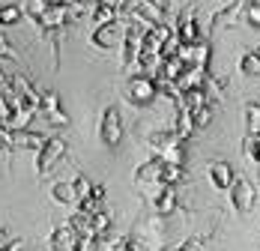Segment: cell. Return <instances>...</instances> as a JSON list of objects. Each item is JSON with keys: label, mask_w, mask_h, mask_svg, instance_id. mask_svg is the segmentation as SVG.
Here are the masks:
<instances>
[{"label": "cell", "mask_w": 260, "mask_h": 251, "mask_svg": "<svg viewBox=\"0 0 260 251\" xmlns=\"http://www.w3.org/2000/svg\"><path fill=\"white\" fill-rule=\"evenodd\" d=\"M66 155V141L63 138H48L42 144V150L36 152V174L39 176H48L54 171V165Z\"/></svg>", "instance_id": "6da1fadb"}, {"label": "cell", "mask_w": 260, "mask_h": 251, "mask_svg": "<svg viewBox=\"0 0 260 251\" xmlns=\"http://www.w3.org/2000/svg\"><path fill=\"white\" fill-rule=\"evenodd\" d=\"M123 39H126V18H117V21H111V24H102L93 30V45L96 48H123Z\"/></svg>", "instance_id": "7a4b0ae2"}, {"label": "cell", "mask_w": 260, "mask_h": 251, "mask_svg": "<svg viewBox=\"0 0 260 251\" xmlns=\"http://www.w3.org/2000/svg\"><path fill=\"white\" fill-rule=\"evenodd\" d=\"M99 138H102L108 147H120L123 141V117H120V108H105L102 114V125H99Z\"/></svg>", "instance_id": "3957f363"}, {"label": "cell", "mask_w": 260, "mask_h": 251, "mask_svg": "<svg viewBox=\"0 0 260 251\" xmlns=\"http://www.w3.org/2000/svg\"><path fill=\"white\" fill-rule=\"evenodd\" d=\"M231 192V203H234V209L236 212H251L254 209V203H257V192H254V185L248 182V179H242V176H236L234 179V185L228 189Z\"/></svg>", "instance_id": "277c9868"}, {"label": "cell", "mask_w": 260, "mask_h": 251, "mask_svg": "<svg viewBox=\"0 0 260 251\" xmlns=\"http://www.w3.org/2000/svg\"><path fill=\"white\" fill-rule=\"evenodd\" d=\"M177 39H180L182 45H194V42H201V33H198V9L194 6H185L180 12V18H177Z\"/></svg>", "instance_id": "5b68a950"}, {"label": "cell", "mask_w": 260, "mask_h": 251, "mask_svg": "<svg viewBox=\"0 0 260 251\" xmlns=\"http://www.w3.org/2000/svg\"><path fill=\"white\" fill-rule=\"evenodd\" d=\"M156 90H158V84L150 75H132L129 78V99L135 105H150V102L156 99Z\"/></svg>", "instance_id": "8992f818"}, {"label": "cell", "mask_w": 260, "mask_h": 251, "mask_svg": "<svg viewBox=\"0 0 260 251\" xmlns=\"http://www.w3.org/2000/svg\"><path fill=\"white\" fill-rule=\"evenodd\" d=\"M75 239H78V233L69 227V222L66 225H57L48 233V248L51 251H72L75 248Z\"/></svg>", "instance_id": "52a82bcc"}, {"label": "cell", "mask_w": 260, "mask_h": 251, "mask_svg": "<svg viewBox=\"0 0 260 251\" xmlns=\"http://www.w3.org/2000/svg\"><path fill=\"white\" fill-rule=\"evenodd\" d=\"M234 179H236V171L228 162H212V165H209V182H212L218 192H228V189L234 185Z\"/></svg>", "instance_id": "ba28073f"}, {"label": "cell", "mask_w": 260, "mask_h": 251, "mask_svg": "<svg viewBox=\"0 0 260 251\" xmlns=\"http://www.w3.org/2000/svg\"><path fill=\"white\" fill-rule=\"evenodd\" d=\"M153 209L156 215H171L177 209V185H158V192L153 195Z\"/></svg>", "instance_id": "9c48e42d"}, {"label": "cell", "mask_w": 260, "mask_h": 251, "mask_svg": "<svg viewBox=\"0 0 260 251\" xmlns=\"http://www.w3.org/2000/svg\"><path fill=\"white\" fill-rule=\"evenodd\" d=\"M39 111H45L48 114V120L54 125H69V117L63 114V108H60V96L48 90V93H42V105H39Z\"/></svg>", "instance_id": "30bf717a"}, {"label": "cell", "mask_w": 260, "mask_h": 251, "mask_svg": "<svg viewBox=\"0 0 260 251\" xmlns=\"http://www.w3.org/2000/svg\"><path fill=\"white\" fill-rule=\"evenodd\" d=\"M204 81H207V69H198V66H182L180 78L174 81L177 84V90H191V87H204Z\"/></svg>", "instance_id": "8fae6325"}, {"label": "cell", "mask_w": 260, "mask_h": 251, "mask_svg": "<svg viewBox=\"0 0 260 251\" xmlns=\"http://www.w3.org/2000/svg\"><path fill=\"white\" fill-rule=\"evenodd\" d=\"M177 105H180V108H185L188 114H194L198 108L209 105L207 90H204V87H191V90H182V93H180V102H177Z\"/></svg>", "instance_id": "7c38bea8"}, {"label": "cell", "mask_w": 260, "mask_h": 251, "mask_svg": "<svg viewBox=\"0 0 260 251\" xmlns=\"http://www.w3.org/2000/svg\"><path fill=\"white\" fill-rule=\"evenodd\" d=\"M156 155L161 159V162H168V165H185V147H182V141L177 138V135H174Z\"/></svg>", "instance_id": "4fadbf2b"}, {"label": "cell", "mask_w": 260, "mask_h": 251, "mask_svg": "<svg viewBox=\"0 0 260 251\" xmlns=\"http://www.w3.org/2000/svg\"><path fill=\"white\" fill-rule=\"evenodd\" d=\"M182 179H185V171H182V165H168V162H161V168H158V176H156L158 185H180Z\"/></svg>", "instance_id": "5bb4252c"}, {"label": "cell", "mask_w": 260, "mask_h": 251, "mask_svg": "<svg viewBox=\"0 0 260 251\" xmlns=\"http://www.w3.org/2000/svg\"><path fill=\"white\" fill-rule=\"evenodd\" d=\"M158 168H161V159H158V155L147 159L144 165H138V171H135V182H138V185H144V182H156Z\"/></svg>", "instance_id": "9a60e30c"}, {"label": "cell", "mask_w": 260, "mask_h": 251, "mask_svg": "<svg viewBox=\"0 0 260 251\" xmlns=\"http://www.w3.org/2000/svg\"><path fill=\"white\" fill-rule=\"evenodd\" d=\"M51 198L57 203H63V206H78V195H75V189H72V182H54L51 185Z\"/></svg>", "instance_id": "2e32d148"}, {"label": "cell", "mask_w": 260, "mask_h": 251, "mask_svg": "<svg viewBox=\"0 0 260 251\" xmlns=\"http://www.w3.org/2000/svg\"><path fill=\"white\" fill-rule=\"evenodd\" d=\"M180 141H188L191 135H194V120H191V114L185 111V108H180L177 111V120H174V129H171Z\"/></svg>", "instance_id": "e0dca14e"}, {"label": "cell", "mask_w": 260, "mask_h": 251, "mask_svg": "<svg viewBox=\"0 0 260 251\" xmlns=\"http://www.w3.org/2000/svg\"><path fill=\"white\" fill-rule=\"evenodd\" d=\"M117 18H120L117 6H105V3H96V6H93V24L96 27L111 24V21H117Z\"/></svg>", "instance_id": "ac0fdd59"}, {"label": "cell", "mask_w": 260, "mask_h": 251, "mask_svg": "<svg viewBox=\"0 0 260 251\" xmlns=\"http://www.w3.org/2000/svg\"><path fill=\"white\" fill-rule=\"evenodd\" d=\"M239 72H242V75H260V54L254 48L245 51V54L239 57Z\"/></svg>", "instance_id": "d6986e66"}, {"label": "cell", "mask_w": 260, "mask_h": 251, "mask_svg": "<svg viewBox=\"0 0 260 251\" xmlns=\"http://www.w3.org/2000/svg\"><path fill=\"white\" fill-rule=\"evenodd\" d=\"M111 225H114V218H111V212H108V209H99V212H93V215H90L93 236H102V233H108V230H111Z\"/></svg>", "instance_id": "ffe728a7"}, {"label": "cell", "mask_w": 260, "mask_h": 251, "mask_svg": "<svg viewBox=\"0 0 260 251\" xmlns=\"http://www.w3.org/2000/svg\"><path fill=\"white\" fill-rule=\"evenodd\" d=\"M21 15H24V9L18 6V3H6V6H0V27H12L21 21Z\"/></svg>", "instance_id": "44dd1931"}, {"label": "cell", "mask_w": 260, "mask_h": 251, "mask_svg": "<svg viewBox=\"0 0 260 251\" xmlns=\"http://www.w3.org/2000/svg\"><path fill=\"white\" fill-rule=\"evenodd\" d=\"M45 141H48V138H45V135H36V132H21V135H18V138H15V144H18V147H24V150H42V144H45Z\"/></svg>", "instance_id": "7402d4cb"}, {"label": "cell", "mask_w": 260, "mask_h": 251, "mask_svg": "<svg viewBox=\"0 0 260 251\" xmlns=\"http://www.w3.org/2000/svg\"><path fill=\"white\" fill-rule=\"evenodd\" d=\"M242 155H245L251 165H260V138L245 135V138H242Z\"/></svg>", "instance_id": "603a6c76"}, {"label": "cell", "mask_w": 260, "mask_h": 251, "mask_svg": "<svg viewBox=\"0 0 260 251\" xmlns=\"http://www.w3.org/2000/svg\"><path fill=\"white\" fill-rule=\"evenodd\" d=\"M123 239H126V236H114V233L108 230L102 236H96V251H120L123 248Z\"/></svg>", "instance_id": "cb8c5ba5"}, {"label": "cell", "mask_w": 260, "mask_h": 251, "mask_svg": "<svg viewBox=\"0 0 260 251\" xmlns=\"http://www.w3.org/2000/svg\"><path fill=\"white\" fill-rule=\"evenodd\" d=\"M45 12H48V3H45V0H27L24 3V15L33 18V24H42Z\"/></svg>", "instance_id": "d4e9b609"}, {"label": "cell", "mask_w": 260, "mask_h": 251, "mask_svg": "<svg viewBox=\"0 0 260 251\" xmlns=\"http://www.w3.org/2000/svg\"><path fill=\"white\" fill-rule=\"evenodd\" d=\"M245 120H248V135L260 138V105L257 102H251V105L245 108Z\"/></svg>", "instance_id": "484cf974"}, {"label": "cell", "mask_w": 260, "mask_h": 251, "mask_svg": "<svg viewBox=\"0 0 260 251\" xmlns=\"http://www.w3.org/2000/svg\"><path fill=\"white\" fill-rule=\"evenodd\" d=\"M123 251H153V245H150L147 236H135V233H129V236L123 239Z\"/></svg>", "instance_id": "4316f807"}, {"label": "cell", "mask_w": 260, "mask_h": 251, "mask_svg": "<svg viewBox=\"0 0 260 251\" xmlns=\"http://www.w3.org/2000/svg\"><path fill=\"white\" fill-rule=\"evenodd\" d=\"M209 57H212L209 42H194V66H198V69H207V66H209Z\"/></svg>", "instance_id": "83f0119b"}, {"label": "cell", "mask_w": 260, "mask_h": 251, "mask_svg": "<svg viewBox=\"0 0 260 251\" xmlns=\"http://www.w3.org/2000/svg\"><path fill=\"white\" fill-rule=\"evenodd\" d=\"M72 189H75L78 201H84V198H90V192H93V182H90V179H87L84 174H78L75 179H72Z\"/></svg>", "instance_id": "f1b7e54d"}, {"label": "cell", "mask_w": 260, "mask_h": 251, "mask_svg": "<svg viewBox=\"0 0 260 251\" xmlns=\"http://www.w3.org/2000/svg\"><path fill=\"white\" fill-rule=\"evenodd\" d=\"M191 120H194V129H207V125L212 123V111H209V105L198 108V111L191 114Z\"/></svg>", "instance_id": "f546056e"}, {"label": "cell", "mask_w": 260, "mask_h": 251, "mask_svg": "<svg viewBox=\"0 0 260 251\" xmlns=\"http://www.w3.org/2000/svg\"><path fill=\"white\" fill-rule=\"evenodd\" d=\"M245 18H248L251 27H260V3L257 0H248L245 3Z\"/></svg>", "instance_id": "4dcf8cb0"}, {"label": "cell", "mask_w": 260, "mask_h": 251, "mask_svg": "<svg viewBox=\"0 0 260 251\" xmlns=\"http://www.w3.org/2000/svg\"><path fill=\"white\" fill-rule=\"evenodd\" d=\"M72 251H96V236L81 233L78 239H75V248H72Z\"/></svg>", "instance_id": "1f68e13d"}, {"label": "cell", "mask_w": 260, "mask_h": 251, "mask_svg": "<svg viewBox=\"0 0 260 251\" xmlns=\"http://www.w3.org/2000/svg\"><path fill=\"white\" fill-rule=\"evenodd\" d=\"M0 60H18V54L12 51V45H9L6 36H0Z\"/></svg>", "instance_id": "d6a6232c"}, {"label": "cell", "mask_w": 260, "mask_h": 251, "mask_svg": "<svg viewBox=\"0 0 260 251\" xmlns=\"http://www.w3.org/2000/svg\"><path fill=\"white\" fill-rule=\"evenodd\" d=\"M12 144H15V135H12V132H9L3 123H0V150H9Z\"/></svg>", "instance_id": "836d02e7"}, {"label": "cell", "mask_w": 260, "mask_h": 251, "mask_svg": "<svg viewBox=\"0 0 260 251\" xmlns=\"http://www.w3.org/2000/svg\"><path fill=\"white\" fill-rule=\"evenodd\" d=\"M90 198H93V201H99V203H102V201H105V185H93V192H90Z\"/></svg>", "instance_id": "e575fe53"}, {"label": "cell", "mask_w": 260, "mask_h": 251, "mask_svg": "<svg viewBox=\"0 0 260 251\" xmlns=\"http://www.w3.org/2000/svg\"><path fill=\"white\" fill-rule=\"evenodd\" d=\"M3 251H24V239H12L9 245H3Z\"/></svg>", "instance_id": "d590c367"}, {"label": "cell", "mask_w": 260, "mask_h": 251, "mask_svg": "<svg viewBox=\"0 0 260 251\" xmlns=\"http://www.w3.org/2000/svg\"><path fill=\"white\" fill-rule=\"evenodd\" d=\"M75 3H81V6H96L99 0H75Z\"/></svg>", "instance_id": "8d00e7d4"}, {"label": "cell", "mask_w": 260, "mask_h": 251, "mask_svg": "<svg viewBox=\"0 0 260 251\" xmlns=\"http://www.w3.org/2000/svg\"><path fill=\"white\" fill-rule=\"evenodd\" d=\"M99 3H105V6H120V0H99Z\"/></svg>", "instance_id": "74e56055"}, {"label": "cell", "mask_w": 260, "mask_h": 251, "mask_svg": "<svg viewBox=\"0 0 260 251\" xmlns=\"http://www.w3.org/2000/svg\"><path fill=\"white\" fill-rule=\"evenodd\" d=\"M177 251H194V248H191V245H185V242H182V245H180V248H177Z\"/></svg>", "instance_id": "f35d334b"}, {"label": "cell", "mask_w": 260, "mask_h": 251, "mask_svg": "<svg viewBox=\"0 0 260 251\" xmlns=\"http://www.w3.org/2000/svg\"><path fill=\"white\" fill-rule=\"evenodd\" d=\"M161 251H177V248H161Z\"/></svg>", "instance_id": "ab89813d"}, {"label": "cell", "mask_w": 260, "mask_h": 251, "mask_svg": "<svg viewBox=\"0 0 260 251\" xmlns=\"http://www.w3.org/2000/svg\"><path fill=\"white\" fill-rule=\"evenodd\" d=\"M254 51H257V54H260V48H254Z\"/></svg>", "instance_id": "60d3db41"}]
</instances>
